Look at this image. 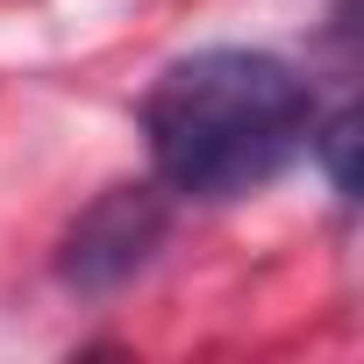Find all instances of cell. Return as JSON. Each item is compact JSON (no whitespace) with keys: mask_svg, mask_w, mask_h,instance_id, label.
Wrapping results in <instances>:
<instances>
[{"mask_svg":"<svg viewBox=\"0 0 364 364\" xmlns=\"http://www.w3.org/2000/svg\"><path fill=\"white\" fill-rule=\"evenodd\" d=\"M314 122V79L279 50L208 43L171 58L143 93V143L157 186L178 200H243L300 157Z\"/></svg>","mask_w":364,"mask_h":364,"instance_id":"1","label":"cell"},{"mask_svg":"<svg viewBox=\"0 0 364 364\" xmlns=\"http://www.w3.org/2000/svg\"><path fill=\"white\" fill-rule=\"evenodd\" d=\"M300 150L321 164V178H328V193H336V200H357V107H350V100L328 107V114L314 107Z\"/></svg>","mask_w":364,"mask_h":364,"instance_id":"3","label":"cell"},{"mask_svg":"<svg viewBox=\"0 0 364 364\" xmlns=\"http://www.w3.org/2000/svg\"><path fill=\"white\" fill-rule=\"evenodd\" d=\"M164 236H171V193L157 186V178H122V186L93 193L65 222L50 272H58L65 293L107 300V293H122L129 279L150 272V257L164 250Z\"/></svg>","mask_w":364,"mask_h":364,"instance_id":"2","label":"cell"}]
</instances>
